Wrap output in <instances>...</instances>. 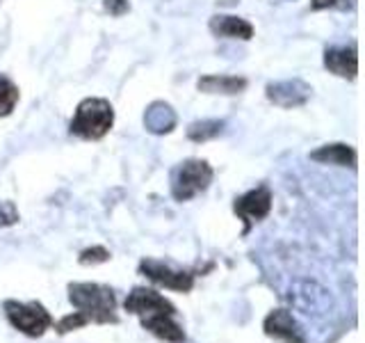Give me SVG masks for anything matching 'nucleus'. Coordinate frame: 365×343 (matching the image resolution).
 <instances>
[{"label":"nucleus","instance_id":"nucleus-1","mask_svg":"<svg viewBox=\"0 0 365 343\" xmlns=\"http://www.w3.org/2000/svg\"><path fill=\"white\" fill-rule=\"evenodd\" d=\"M68 302L76 307L78 314L87 318V323L114 325L119 323L117 297L110 286L96 282H71L68 284Z\"/></svg>","mask_w":365,"mask_h":343},{"label":"nucleus","instance_id":"nucleus-2","mask_svg":"<svg viewBox=\"0 0 365 343\" xmlns=\"http://www.w3.org/2000/svg\"><path fill=\"white\" fill-rule=\"evenodd\" d=\"M114 124V108L112 103L106 99H83L78 103L76 114L71 124H68V131L71 135L80 137V140H101L106 137Z\"/></svg>","mask_w":365,"mask_h":343},{"label":"nucleus","instance_id":"nucleus-3","mask_svg":"<svg viewBox=\"0 0 365 343\" xmlns=\"http://www.w3.org/2000/svg\"><path fill=\"white\" fill-rule=\"evenodd\" d=\"M215 172L208 160L187 158L171 172V197L176 202H190L210 188Z\"/></svg>","mask_w":365,"mask_h":343},{"label":"nucleus","instance_id":"nucleus-4","mask_svg":"<svg viewBox=\"0 0 365 343\" xmlns=\"http://www.w3.org/2000/svg\"><path fill=\"white\" fill-rule=\"evenodd\" d=\"M5 316L9 325L19 329L21 334L30 339H39L46 334V329L53 327V316L48 314L41 302H19V300H5L3 302Z\"/></svg>","mask_w":365,"mask_h":343},{"label":"nucleus","instance_id":"nucleus-5","mask_svg":"<svg viewBox=\"0 0 365 343\" xmlns=\"http://www.w3.org/2000/svg\"><path fill=\"white\" fill-rule=\"evenodd\" d=\"M140 272L146 279H151L165 289L178 291V293H190L194 289V274L187 270H174L165 261L158 259H142L140 261Z\"/></svg>","mask_w":365,"mask_h":343},{"label":"nucleus","instance_id":"nucleus-6","mask_svg":"<svg viewBox=\"0 0 365 343\" xmlns=\"http://www.w3.org/2000/svg\"><path fill=\"white\" fill-rule=\"evenodd\" d=\"M123 307H125V312L135 314L140 320L158 316V314L176 316V307L171 304L165 295H160L153 289H146V286H135V289L128 293V297H125Z\"/></svg>","mask_w":365,"mask_h":343},{"label":"nucleus","instance_id":"nucleus-7","mask_svg":"<svg viewBox=\"0 0 365 343\" xmlns=\"http://www.w3.org/2000/svg\"><path fill=\"white\" fill-rule=\"evenodd\" d=\"M233 211L240 220L245 222V234L251 229L254 222L265 220L272 211V192L267 186H258L245 194H240L233 204Z\"/></svg>","mask_w":365,"mask_h":343},{"label":"nucleus","instance_id":"nucleus-8","mask_svg":"<svg viewBox=\"0 0 365 343\" xmlns=\"http://www.w3.org/2000/svg\"><path fill=\"white\" fill-rule=\"evenodd\" d=\"M262 329H265V334L274 341L306 343L299 325H297V320L292 318L288 309H274V312H269L265 316V320H262Z\"/></svg>","mask_w":365,"mask_h":343},{"label":"nucleus","instance_id":"nucleus-9","mask_svg":"<svg viewBox=\"0 0 365 343\" xmlns=\"http://www.w3.org/2000/svg\"><path fill=\"white\" fill-rule=\"evenodd\" d=\"M311 87L302 80H281V83H269L267 85V99L277 103L279 108H297L304 106L311 96Z\"/></svg>","mask_w":365,"mask_h":343},{"label":"nucleus","instance_id":"nucleus-10","mask_svg":"<svg viewBox=\"0 0 365 343\" xmlns=\"http://www.w3.org/2000/svg\"><path fill=\"white\" fill-rule=\"evenodd\" d=\"M324 66L331 74L354 80L359 74V51L356 46H331L324 51Z\"/></svg>","mask_w":365,"mask_h":343},{"label":"nucleus","instance_id":"nucleus-11","mask_svg":"<svg viewBox=\"0 0 365 343\" xmlns=\"http://www.w3.org/2000/svg\"><path fill=\"white\" fill-rule=\"evenodd\" d=\"M210 32L215 37L222 39H240V41H249L254 37V26L249 21L240 19V16H228L220 14L210 19Z\"/></svg>","mask_w":365,"mask_h":343},{"label":"nucleus","instance_id":"nucleus-12","mask_svg":"<svg viewBox=\"0 0 365 343\" xmlns=\"http://www.w3.org/2000/svg\"><path fill=\"white\" fill-rule=\"evenodd\" d=\"M199 91L203 94H224V96H235L240 91L247 89V78L242 76H201L197 83Z\"/></svg>","mask_w":365,"mask_h":343},{"label":"nucleus","instance_id":"nucleus-13","mask_svg":"<svg viewBox=\"0 0 365 343\" xmlns=\"http://www.w3.org/2000/svg\"><path fill=\"white\" fill-rule=\"evenodd\" d=\"M311 160L322 165H338V167H356V149L349 144H324L311 151Z\"/></svg>","mask_w":365,"mask_h":343},{"label":"nucleus","instance_id":"nucleus-14","mask_svg":"<svg viewBox=\"0 0 365 343\" xmlns=\"http://www.w3.org/2000/svg\"><path fill=\"white\" fill-rule=\"evenodd\" d=\"M142 327L146 332H151L153 337L169 341V343H185V332L182 327L176 323V316H169V314H158L151 318H144L142 320Z\"/></svg>","mask_w":365,"mask_h":343},{"label":"nucleus","instance_id":"nucleus-15","mask_svg":"<svg viewBox=\"0 0 365 343\" xmlns=\"http://www.w3.org/2000/svg\"><path fill=\"white\" fill-rule=\"evenodd\" d=\"M144 124L151 133H158V135L169 133V131H174V126H176V114L171 112L167 103H153L144 114Z\"/></svg>","mask_w":365,"mask_h":343},{"label":"nucleus","instance_id":"nucleus-16","mask_svg":"<svg viewBox=\"0 0 365 343\" xmlns=\"http://www.w3.org/2000/svg\"><path fill=\"white\" fill-rule=\"evenodd\" d=\"M19 103V87L7 76H0V119L14 112Z\"/></svg>","mask_w":365,"mask_h":343},{"label":"nucleus","instance_id":"nucleus-17","mask_svg":"<svg viewBox=\"0 0 365 343\" xmlns=\"http://www.w3.org/2000/svg\"><path fill=\"white\" fill-rule=\"evenodd\" d=\"M222 129H224V121H215V119L194 121L187 129V137L194 142H205V140H212V137L220 135Z\"/></svg>","mask_w":365,"mask_h":343},{"label":"nucleus","instance_id":"nucleus-18","mask_svg":"<svg viewBox=\"0 0 365 343\" xmlns=\"http://www.w3.org/2000/svg\"><path fill=\"white\" fill-rule=\"evenodd\" d=\"M110 257L112 254L103 245H94V247H87V249L80 252L78 263H80V266H98V263L110 261Z\"/></svg>","mask_w":365,"mask_h":343},{"label":"nucleus","instance_id":"nucleus-19","mask_svg":"<svg viewBox=\"0 0 365 343\" xmlns=\"http://www.w3.org/2000/svg\"><path fill=\"white\" fill-rule=\"evenodd\" d=\"M85 325H89V323H87V318H85L83 314H78V312L68 314V316H64V318L57 320V323H53L55 332H57V334H60V337L68 334V332H73V329L85 327Z\"/></svg>","mask_w":365,"mask_h":343},{"label":"nucleus","instance_id":"nucleus-20","mask_svg":"<svg viewBox=\"0 0 365 343\" xmlns=\"http://www.w3.org/2000/svg\"><path fill=\"white\" fill-rule=\"evenodd\" d=\"M19 222V211L11 202H0V227H9Z\"/></svg>","mask_w":365,"mask_h":343},{"label":"nucleus","instance_id":"nucleus-21","mask_svg":"<svg viewBox=\"0 0 365 343\" xmlns=\"http://www.w3.org/2000/svg\"><path fill=\"white\" fill-rule=\"evenodd\" d=\"M103 7H106V11H110L112 16H121L130 9L128 0H103Z\"/></svg>","mask_w":365,"mask_h":343},{"label":"nucleus","instance_id":"nucleus-22","mask_svg":"<svg viewBox=\"0 0 365 343\" xmlns=\"http://www.w3.org/2000/svg\"><path fill=\"white\" fill-rule=\"evenodd\" d=\"M349 0H311V9H334V7H347Z\"/></svg>","mask_w":365,"mask_h":343}]
</instances>
